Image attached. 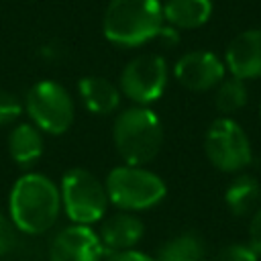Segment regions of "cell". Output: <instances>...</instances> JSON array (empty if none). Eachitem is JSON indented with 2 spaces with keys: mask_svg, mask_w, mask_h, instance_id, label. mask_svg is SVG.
<instances>
[{
  "mask_svg": "<svg viewBox=\"0 0 261 261\" xmlns=\"http://www.w3.org/2000/svg\"><path fill=\"white\" fill-rule=\"evenodd\" d=\"M61 214L59 186L45 173L29 171L20 175L8 196V218L14 228L29 237L51 230Z\"/></svg>",
  "mask_w": 261,
  "mask_h": 261,
  "instance_id": "obj_1",
  "label": "cell"
},
{
  "mask_svg": "<svg viewBox=\"0 0 261 261\" xmlns=\"http://www.w3.org/2000/svg\"><path fill=\"white\" fill-rule=\"evenodd\" d=\"M163 22L159 0H110L104 10L102 31L118 47H139L157 39Z\"/></svg>",
  "mask_w": 261,
  "mask_h": 261,
  "instance_id": "obj_2",
  "label": "cell"
},
{
  "mask_svg": "<svg viewBox=\"0 0 261 261\" xmlns=\"http://www.w3.org/2000/svg\"><path fill=\"white\" fill-rule=\"evenodd\" d=\"M112 139L126 165H145L153 161L163 145V126L149 106H130L116 114Z\"/></svg>",
  "mask_w": 261,
  "mask_h": 261,
  "instance_id": "obj_3",
  "label": "cell"
},
{
  "mask_svg": "<svg viewBox=\"0 0 261 261\" xmlns=\"http://www.w3.org/2000/svg\"><path fill=\"white\" fill-rule=\"evenodd\" d=\"M108 202L126 212H141L157 206L165 194V181L143 165H118L108 171L106 179Z\"/></svg>",
  "mask_w": 261,
  "mask_h": 261,
  "instance_id": "obj_4",
  "label": "cell"
},
{
  "mask_svg": "<svg viewBox=\"0 0 261 261\" xmlns=\"http://www.w3.org/2000/svg\"><path fill=\"white\" fill-rule=\"evenodd\" d=\"M61 210L73 224L92 226L102 220L108 210V194L104 181L84 167H73L63 173L59 184Z\"/></svg>",
  "mask_w": 261,
  "mask_h": 261,
  "instance_id": "obj_5",
  "label": "cell"
},
{
  "mask_svg": "<svg viewBox=\"0 0 261 261\" xmlns=\"http://www.w3.org/2000/svg\"><path fill=\"white\" fill-rule=\"evenodd\" d=\"M22 106L31 116V122L41 133L53 137L67 133L75 116L73 98L61 84L53 80H43L29 88Z\"/></svg>",
  "mask_w": 261,
  "mask_h": 261,
  "instance_id": "obj_6",
  "label": "cell"
},
{
  "mask_svg": "<svg viewBox=\"0 0 261 261\" xmlns=\"http://www.w3.org/2000/svg\"><path fill=\"white\" fill-rule=\"evenodd\" d=\"M204 151L208 161L224 173H237L245 169L253 159L251 141L245 128L228 116H220L208 126L204 137Z\"/></svg>",
  "mask_w": 261,
  "mask_h": 261,
  "instance_id": "obj_7",
  "label": "cell"
},
{
  "mask_svg": "<svg viewBox=\"0 0 261 261\" xmlns=\"http://www.w3.org/2000/svg\"><path fill=\"white\" fill-rule=\"evenodd\" d=\"M167 63L157 53H143L130 59L120 71V94L137 106H149L159 100L167 88Z\"/></svg>",
  "mask_w": 261,
  "mask_h": 261,
  "instance_id": "obj_8",
  "label": "cell"
},
{
  "mask_svg": "<svg viewBox=\"0 0 261 261\" xmlns=\"http://www.w3.org/2000/svg\"><path fill=\"white\" fill-rule=\"evenodd\" d=\"M173 75L184 88L192 92H208L214 90L224 80L226 65L216 53L196 49L184 53L175 61Z\"/></svg>",
  "mask_w": 261,
  "mask_h": 261,
  "instance_id": "obj_9",
  "label": "cell"
},
{
  "mask_svg": "<svg viewBox=\"0 0 261 261\" xmlns=\"http://www.w3.org/2000/svg\"><path fill=\"white\" fill-rule=\"evenodd\" d=\"M102 251L100 237L92 226L69 224L51 239L49 261H100Z\"/></svg>",
  "mask_w": 261,
  "mask_h": 261,
  "instance_id": "obj_10",
  "label": "cell"
},
{
  "mask_svg": "<svg viewBox=\"0 0 261 261\" xmlns=\"http://www.w3.org/2000/svg\"><path fill=\"white\" fill-rule=\"evenodd\" d=\"M226 71L239 80L261 77V29H247L239 33L224 53Z\"/></svg>",
  "mask_w": 261,
  "mask_h": 261,
  "instance_id": "obj_11",
  "label": "cell"
},
{
  "mask_svg": "<svg viewBox=\"0 0 261 261\" xmlns=\"http://www.w3.org/2000/svg\"><path fill=\"white\" fill-rule=\"evenodd\" d=\"M145 234V224L135 212L118 210L106 216L98 228L100 243L106 253L135 249Z\"/></svg>",
  "mask_w": 261,
  "mask_h": 261,
  "instance_id": "obj_12",
  "label": "cell"
},
{
  "mask_svg": "<svg viewBox=\"0 0 261 261\" xmlns=\"http://www.w3.org/2000/svg\"><path fill=\"white\" fill-rule=\"evenodd\" d=\"M45 151L43 133L33 122H20L8 133V155L18 167L35 165Z\"/></svg>",
  "mask_w": 261,
  "mask_h": 261,
  "instance_id": "obj_13",
  "label": "cell"
},
{
  "mask_svg": "<svg viewBox=\"0 0 261 261\" xmlns=\"http://www.w3.org/2000/svg\"><path fill=\"white\" fill-rule=\"evenodd\" d=\"M163 20L177 31L204 27L212 16V0H165Z\"/></svg>",
  "mask_w": 261,
  "mask_h": 261,
  "instance_id": "obj_14",
  "label": "cell"
},
{
  "mask_svg": "<svg viewBox=\"0 0 261 261\" xmlns=\"http://www.w3.org/2000/svg\"><path fill=\"white\" fill-rule=\"evenodd\" d=\"M80 98L92 114H110L120 104V88L102 75H86L77 84Z\"/></svg>",
  "mask_w": 261,
  "mask_h": 261,
  "instance_id": "obj_15",
  "label": "cell"
},
{
  "mask_svg": "<svg viewBox=\"0 0 261 261\" xmlns=\"http://www.w3.org/2000/svg\"><path fill=\"white\" fill-rule=\"evenodd\" d=\"M224 202H226L228 210L237 216H245V214L255 212L259 208V202H261L259 181L247 173L237 175L224 192Z\"/></svg>",
  "mask_w": 261,
  "mask_h": 261,
  "instance_id": "obj_16",
  "label": "cell"
},
{
  "mask_svg": "<svg viewBox=\"0 0 261 261\" xmlns=\"http://www.w3.org/2000/svg\"><path fill=\"white\" fill-rule=\"evenodd\" d=\"M155 261H206V245L200 234L186 230L167 239L159 247Z\"/></svg>",
  "mask_w": 261,
  "mask_h": 261,
  "instance_id": "obj_17",
  "label": "cell"
},
{
  "mask_svg": "<svg viewBox=\"0 0 261 261\" xmlns=\"http://www.w3.org/2000/svg\"><path fill=\"white\" fill-rule=\"evenodd\" d=\"M214 106L222 114H232L241 110L247 100H249V90L245 80H239L234 75L224 77L216 88H214Z\"/></svg>",
  "mask_w": 261,
  "mask_h": 261,
  "instance_id": "obj_18",
  "label": "cell"
},
{
  "mask_svg": "<svg viewBox=\"0 0 261 261\" xmlns=\"http://www.w3.org/2000/svg\"><path fill=\"white\" fill-rule=\"evenodd\" d=\"M259 253L249 243H230L222 247L212 261H257Z\"/></svg>",
  "mask_w": 261,
  "mask_h": 261,
  "instance_id": "obj_19",
  "label": "cell"
},
{
  "mask_svg": "<svg viewBox=\"0 0 261 261\" xmlns=\"http://www.w3.org/2000/svg\"><path fill=\"white\" fill-rule=\"evenodd\" d=\"M22 110H24V106L14 94L0 90V126L12 124L22 114Z\"/></svg>",
  "mask_w": 261,
  "mask_h": 261,
  "instance_id": "obj_20",
  "label": "cell"
},
{
  "mask_svg": "<svg viewBox=\"0 0 261 261\" xmlns=\"http://www.w3.org/2000/svg\"><path fill=\"white\" fill-rule=\"evenodd\" d=\"M16 228L10 222V218L6 214L0 212V257H4L6 253H10L16 245Z\"/></svg>",
  "mask_w": 261,
  "mask_h": 261,
  "instance_id": "obj_21",
  "label": "cell"
},
{
  "mask_svg": "<svg viewBox=\"0 0 261 261\" xmlns=\"http://www.w3.org/2000/svg\"><path fill=\"white\" fill-rule=\"evenodd\" d=\"M102 261H155L151 255L139 251V249H128V251H116V253H106Z\"/></svg>",
  "mask_w": 261,
  "mask_h": 261,
  "instance_id": "obj_22",
  "label": "cell"
},
{
  "mask_svg": "<svg viewBox=\"0 0 261 261\" xmlns=\"http://www.w3.org/2000/svg\"><path fill=\"white\" fill-rule=\"evenodd\" d=\"M249 245L261 255V204H259V208L253 212V218H251V226H249Z\"/></svg>",
  "mask_w": 261,
  "mask_h": 261,
  "instance_id": "obj_23",
  "label": "cell"
},
{
  "mask_svg": "<svg viewBox=\"0 0 261 261\" xmlns=\"http://www.w3.org/2000/svg\"><path fill=\"white\" fill-rule=\"evenodd\" d=\"M157 39H161L163 45H175L177 39H179V35H177V29H173V27H169V24H163V29L159 31Z\"/></svg>",
  "mask_w": 261,
  "mask_h": 261,
  "instance_id": "obj_24",
  "label": "cell"
}]
</instances>
